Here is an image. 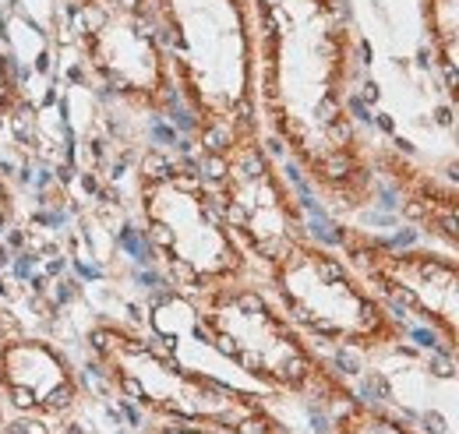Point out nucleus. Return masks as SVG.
Returning <instances> with one entry per match:
<instances>
[{
	"label": "nucleus",
	"instance_id": "39448f33",
	"mask_svg": "<svg viewBox=\"0 0 459 434\" xmlns=\"http://www.w3.org/2000/svg\"><path fill=\"white\" fill-rule=\"evenodd\" d=\"M187 304L205 343L262 392L300 399L329 413L357 395L315 339L276 304L262 279L227 282Z\"/></svg>",
	"mask_w": 459,
	"mask_h": 434
},
{
	"label": "nucleus",
	"instance_id": "9b49d317",
	"mask_svg": "<svg viewBox=\"0 0 459 434\" xmlns=\"http://www.w3.org/2000/svg\"><path fill=\"white\" fill-rule=\"evenodd\" d=\"M333 434H420L410 428L403 417L389 413L385 406L371 403V399H346L343 406L333 410Z\"/></svg>",
	"mask_w": 459,
	"mask_h": 434
},
{
	"label": "nucleus",
	"instance_id": "6e6552de",
	"mask_svg": "<svg viewBox=\"0 0 459 434\" xmlns=\"http://www.w3.org/2000/svg\"><path fill=\"white\" fill-rule=\"evenodd\" d=\"M205 169L230 233L247 251L258 275L290 244L311 237L307 213L276 163L265 131L240 135L223 152L205 160Z\"/></svg>",
	"mask_w": 459,
	"mask_h": 434
},
{
	"label": "nucleus",
	"instance_id": "7ed1b4c3",
	"mask_svg": "<svg viewBox=\"0 0 459 434\" xmlns=\"http://www.w3.org/2000/svg\"><path fill=\"white\" fill-rule=\"evenodd\" d=\"M134 202L149 251L180 297L262 279L230 233L202 160L149 149L134 169Z\"/></svg>",
	"mask_w": 459,
	"mask_h": 434
},
{
	"label": "nucleus",
	"instance_id": "1a4fd4ad",
	"mask_svg": "<svg viewBox=\"0 0 459 434\" xmlns=\"http://www.w3.org/2000/svg\"><path fill=\"white\" fill-rule=\"evenodd\" d=\"M340 255L360 279L389 304L406 315H417L431 328L459 364V262L438 251L393 247L389 240L357 230L336 226Z\"/></svg>",
	"mask_w": 459,
	"mask_h": 434
},
{
	"label": "nucleus",
	"instance_id": "423d86ee",
	"mask_svg": "<svg viewBox=\"0 0 459 434\" xmlns=\"http://www.w3.org/2000/svg\"><path fill=\"white\" fill-rule=\"evenodd\" d=\"M265 290L315 343L385 353L406 343V326L340 251L304 237L262 269Z\"/></svg>",
	"mask_w": 459,
	"mask_h": 434
},
{
	"label": "nucleus",
	"instance_id": "4468645a",
	"mask_svg": "<svg viewBox=\"0 0 459 434\" xmlns=\"http://www.w3.org/2000/svg\"><path fill=\"white\" fill-rule=\"evenodd\" d=\"M145 434H223V431L198 428V424H177V421H152V417H149V428H145Z\"/></svg>",
	"mask_w": 459,
	"mask_h": 434
},
{
	"label": "nucleus",
	"instance_id": "0eeeda50",
	"mask_svg": "<svg viewBox=\"0 0 459 434\" xmlns=\"http://www.w3.org/2000/svg\"><path fill=\"white\" fill-rule=\"evenodd\" d=\"M64 32L89 78L138 113L177 103L170 60L152 0H57Z\"/></svg>",
	"mask_w": 459,
	"mask_h": 434
},
{
	"label": "nucleus",
	"instance_id": "f8f14e48",
	"mask_svg": "<svg viewBox=\"0 0 459 434\" xmlns=\"http://www.w3.org/2000/svg\"><path fill=\"white\" fill-rule=\"evenodd\" d=\"M22 107H25V85H22L18 60L0 47V120L18 117Z\"/></svg>",
	"mask_w": 459,
	"mask_h": 434
},
{
	"label": "nucleus",
	"instance_id": "dca6fc26",
	"mask_svg": "<svg viewBox=\"0 0 459 434\" xmlns=\"http://www.w3.org/2000/svg\"><path fill=\"white\" fill-rule=\"evenodd\" d=\"M0 335H4V318H0Z\"/></svg>",
	"mask_w": 459,
	"mask_h": 434
},
{
	"label": "nucleus",
	"instance_id": "20e7f679",
	"mask_svg": "<svg viewBox=\"0 0 459 434\" xmlns=\"http://www.w3.org/2000/svg\"><path fill=\"white\" fill-rule=\"evenodd\" d=\"M85 350L96 375L152 421L198 424L223 434H290L287 421L262 392L187 368L156 339L120 322H96L85 335Z\"/></svg>",
	"mask_w": 459,
	"mask_h": 434
},
{
	"label": "nucleus",
	"instance_id": "f03ea898",
	"mask_svg": "<svg viewBox=\"0 0 459 434\" xmlns=\"http://www.w3.org/2000/svg\"><path fill=\"white\" fill-rule=\"evenodd\" d=\"M198 160L262 131L251 0H152Z\"/></svg>",
	"mask_w": 459,
	"mask_h": 434
},
{
	"label": "nucleus",
	"instance_id": "ddd939ff",
	"mask_svg": "<svg viewBox=\"0 0 459 434\" xmlns=\"http://www.w3.org/2000/svg\"><path fill=\"white\" fill-rule=\"evenodd\" d=\"M14 219H18L14 187H11V180H7V173H4V166H0V233H7V230L14 226Z\"/></svg>",
	"mask_w": 459,
	"mask_h": 434
},
{
	"label": "nucleus",
	"instance_id": "f257e3e1",
	"mask_svg": "<svg viewBox=\"0 0 459 434\" xmlns=\"http://www.w3.org/2000/svg\"><path fill=\"white\" fill-rule=\"evenodd\" d=\"M258 117L336 213L371 205L378 173L353 117L357 32L343 0H251Z\"/></svg>",
	"mask_w": 459,
	"mask_h": 434
},
{
	"label": "nucleus",
	"instance_id": "9d476101",
	"mask_svg": "<svg viewBox=\"0 0 459 434\" xmlns=\"http://www.w3.org/2000/svg\"><path fill=\"white\" fill-rule=\"evenodd\" d=\"M82 375L54 339L0 335V403L29 421H60L82 403Z\"/></svg>",
	"mask_w": 459,
	"mask_h": 434
},
{
	"label": "nucleus",
	"instance_id": "2eb2a0df",
	"mask_svg": "<svg viewBox=\"0 0 459 434\" xmlns=\"http://www.w3.org/2000/svg\"><path fill=\"white\" fill-rule=\"evenodd\" d=\"M4 428H7V421H4V410H0V434H4Z\"/></svg>",
	"mask_w": 459,
	"mask_h": 434
}]
</instances>
